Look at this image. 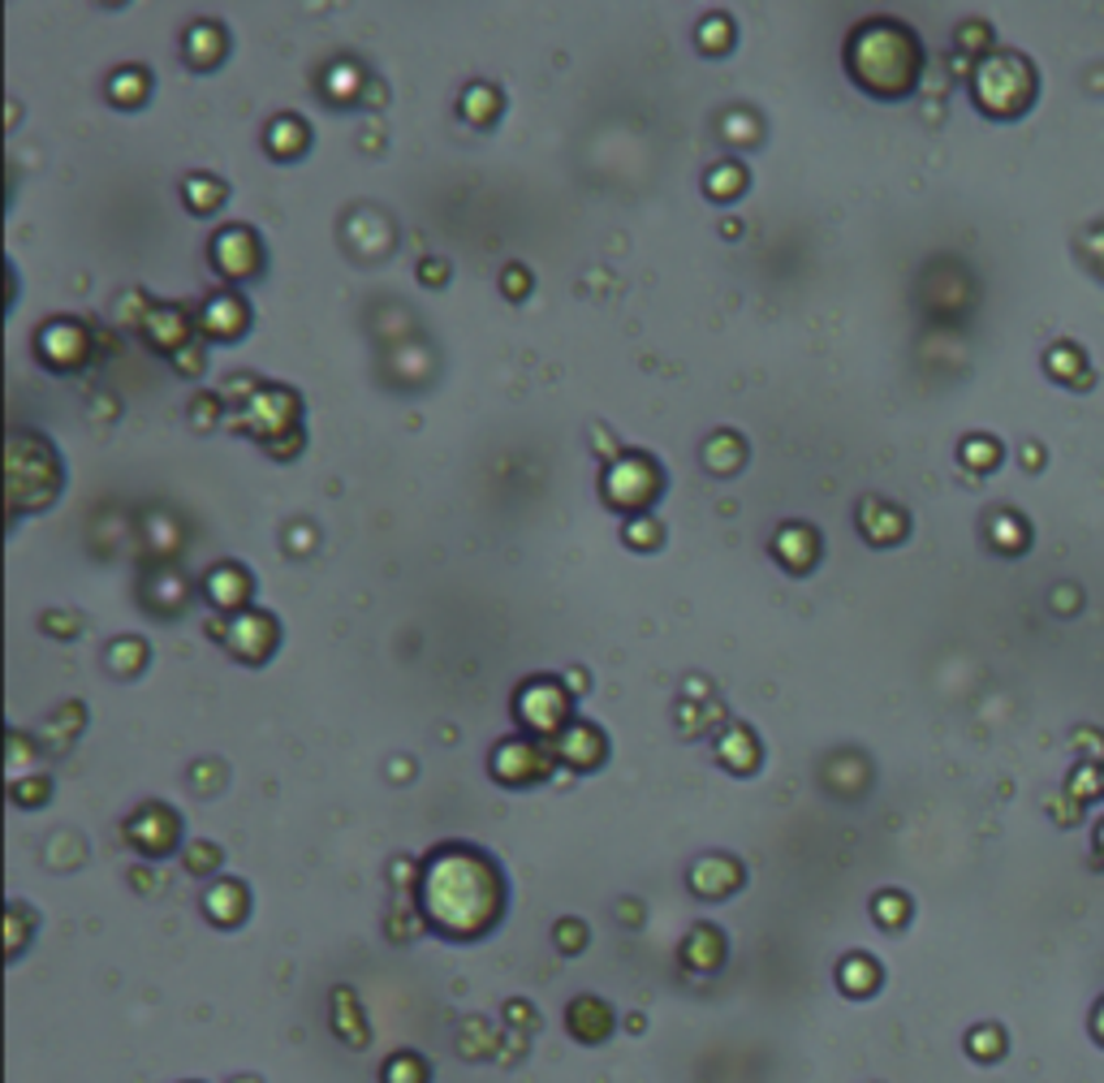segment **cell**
Wrapping results in <instances>:
<instances>
[{"mask_svg":"<svg viewBox=\"0 0 1104 1083\" xmlns=\"http://www.w3.org/2000/svg\"><path fill=\"white\" fill-rule=\"evenodd\" d=\"M505 902V885L493 868L470 846H445L427 859L423 868V911L432 916L436 929L453 936H479L497 924Z\"/></svg>","mask_w":1104,"mask_h":1083,"instance_id":"1","label":"cell"},{"mask_svg":"<svg viewBox=\"0 0 1104 1083\" xmlns=\"http://www.w3.org/2000/svg\"><path fill=\"white\" fill-rule=\"evenodd\" d=\"M842 61L858 91L876 100H902L919 87L923 44L898 18H867L851 31Z\"/></svg>","mask_w":1104,"mask_h":1083,"instance_id":"2","label":"cell"},{"mask_svg":"<svg viewBox=\"0 0 1104 1083\" xmlns=\"http://www.w3.org/2000/svg\"><path fill=\"white\" fill-rule=\"evenodd\" d=\"M971 91L988 117H1022L1036 100V69L1018 52H993L988 61H979Z\"/></svg>","mask_w":1104,"mask_h":1083,"instance_id":"3","label":"cell"},{"mask_svg":"<svg viewBox=\"0 0 1104 1083\" xmlns=\"http://www.w3.org/2000/svg\"><path fill=\"white\" fill-rule=\"evenodd\" d=\"M513 717L527 725V734H535V738H561L570 729V717H574V695L556 678L535 673L513 691Z\"/></svg>","mask_w":1104,"mask_h":1083,"instance_id":"4","label":"cell"},{"mask_svg":"<svg viewBox=\"0 0 1104 1083\" xmlns=\"http://www.w3.org/2000/svg\"><path fill=\"white\" fill-rule=\"evenodd\" d=\"M660 484H664L660 466L648 454H639V450H626L604 470L600 479L604 506H613L621 515H639V510H648L656 497H660Z\"/></svg>","mask_w":1104,"mask_h":1083,"instance_id":"5","label":"cell"},{"mask_svg":"<svg viewBox=\"0 0 1104 1083\" xmlns=\"http://www.w3.org/2000/svg\"><path fill=\"white\" fill-rule=\"evenodd\" d=\"M212 268L225 281H251L255 272L263 268V247L255 238V229L247 225H229L212 238Z\"/></svg>","mask_w":1104,"mask_h":1083,"instance_id":"6","label":"cell"},{"mask_svg":"<svg viewBox=\"0 0 1104 1083\" xmlns=\"http://www.w3.org/2000/svg\"><path fill=\"white\" fill-rule=\"evenodd\" d=\"M48 333H40V359L56 367V371H65V367H83L87 355H91V342H87V328L78 324V320H52L44 324Z\"/></svg>","mask_w":1104,"mask_h":1083,"instance_id":"7","label":"cell"},{"mask_svg":"<svg viewBox=\"0 0 1104 1083\" xmlns=\"http://www.w3.org/2000/svg\"><path fill=\"white\" fill-rule=\"evenodd\" d=\"M552 756L549 751H540L531 738H505L501 747L493 751V773L501 777V781H540V777L549 773Z\"/></svg>","mask_w":1104,"mask_h":1083,"instance_id":"8","label":"cell"},{"mask_svg":"<svg viewBox=\"0 0 1104 1083\" xmlns=\"http://www.w3.org/2000/svg\"><path fill=\"white\" fill-rule=\"evenodd\" d=\"M225 639H229V648H234L247 665H263V657L272 652V643L281 639V630H277V621L268 618V614H242Z\"/></svg>","mask_w":1104,"mask_h":1083,"instance_id":"9","label":"cell"},{"mask_svg":"<svg viewBox=\"0 0 1104 1083\" xmlns=\"http://www.w3.org/2000/svg\"><path fill=\"white\" fill-rule=\"evenodd\" d=\"M772 553H777V562L786 570L811 574L815 562H820V535H815V527H807V522H786V527L777 531V540H772Z\"/></svg>","mask_w":1104,"mask_h":1083,"instance_id":"10","label":"cell"},{"mask_svg":"<svg viewBox=\"0 0 1104 1083\" xmlns=\"http://www.w3.org/2000/svg\"><path fill=\"white\" fill-rule=\"evenodd\" d=\"M552 751L574 769H596L604 760V751H608V743L592 722H570V729L561 738H552Z\"/></svg>","mask_w":1104,"mask_h":1083,"instance_id":"11","label":"cell"},{"mask_svg":"<svg viewBox=\"0 0 1104 1083\" xmlns=\"http://www.w3.org/2000/svg\"><path fill=\"white\" fill-rule=\"evenodd\" d=\"M858 531H863L872 544H898L906 535V510L880 501V497H872V501L858 506Z\"/></svg>","mask_w":1104,"mask_h":1083,"instance_id":"12","label":"cell"},{"mask_svg":"<svg viewBox=\"0 0 1104 1083\" xmlns=\"http://www.w3.org/2000/svg\"><path fill=\"white\" fill-rule=\"evenodd\" d=\"M182 52H186V61L195 69H216L225 61V52H229V40H225V31L216 22H195L186 31V40H182Z\"/></svg>","mask_w":1104,"mask_h":1083,"instance_id":"13","label":"cell"},{"mask_svg":"<svg viewBox=\"0 0 1104 1083\" xmlns=\"http://www.w3.org/2000/svg\"><path fill=\"white\" fill-rule=\"evenodd\" d=\"M207 596H212L220 609L238 614V609L251 600V574L242 566H216L207 574Z\"/></svg>","mask_w":1104,"mask_h":1083,"instance_id":"14","label":"cell"},{"mask_svg":"<svg viewBox=\"0 0 1104 1083\" xmlns=\"http://www.w3.org/2000/svg\"><path fill=\"white\" fill-rule=\"evenodd\" d=\"M203 328H207L212 337H238V333L247 328V303L234 299V294L212 299V303L203 307Z\"/></svg>","mask_w":1104,"mask_h":1083,"instance_id":"15","label":"cell"},{"mask_svg":"<svg viewBox=\"0 0 1104 1083\" xmlns=\"http://www.w3.org/2000/svg\"><path fill=\"white\" fill-rule=\"evenodd\" d=\"M306 148H311V134H306V126H302L299 117H277V121L268 126V155H277V160H299Z\"/></svg>","mask_w":1104,"mask_h":1083,"instance_id":"16","label":"cell"},{"mask_svg":"<svg viewBox=\"0 0 1104 1083\" xmlns=\"http://www.w3.org/2000/svg\"><path fill=\"white\" fill-rule=\"evenodd\" d=\"M703 463H707V470H716V475H734L738 466L747 463L743 436H738V432H716V436L703 445Z\"/></svg>","mask_w":1104,"mask_h":1083,"instance_id":"17","label":"cell"},{"mask_svg":"<svg viewBox=\"0 0 1104 1083\" xmlns=\"http://www.w3.org/2000/svg\"><path fill=\"white\" fill-rule=\"evenodd\" d=\"M703 191H707L716 204H734V199L747 191V169H743V164H734V160L712 164V173H707Z\"/></svg>","mask_w":1104,"mask_h":1083,"instance_id":"18","label":"cell"},{"mask_svg":"<svg viewBox=\"0 0 1104 1083\" xmlns=\"http://www.w3.org/2000/svg\"><path fill=\"white\" fill-rule=\"evenodd\" d=\"M462 112H466V121H475V126H493V121L501 117V91L488 87V83H470V87H466V100H462Z\"/></svg>","mask_w":1104,"mask_h":1083,"instance_id":"19","label":"cell"},{"mask_svg":"<svg viewBox=\"0 0 1104 1083\" xmlns=\"http://www.w3.org/2000/svg\"><path fill=\"white\" fill-rule=\"evenodd\" d=\"M729 756V769H738V773H751L755 760H759V751H755L751 734L743 729V725H734V729H725V738H721V760Z\"/></svg>","mask_w":1104,"mask_h":1083,"instance_id":"20","label":"cell"},{"mask_svg":"<svg viewBox=\"0 0 1104 1083\" xmlns=\"http://www.w3.org/2000/svg\"><path fill=\"white\" fill-rule=\"evenodd\" d=\"M734 44V22L725 18V13H712V18H703L700 26V48L707 56H716V52H729Z\"/></svg>","mask_w":1104,"mask_h":1083,"instance_id":"21","label":"cell"},{"mask_svg":"<svg viewBox=\"0 0 1104 1083\" xmlns=\"http://www.w3.org/2000/svg\"><path fill=\"white\" fill-rule=\"evenodd\" d=\"M186 204L195 207V216H207V212H216L225 204V186L216 177H207V186H203V177H191L186 182Z\"/></svg>","mask_w":1104,"mask_h":1083,"instance_id":"22","label":"cell"},{"mask_svg":"<svg viewBox=\"0 0 1104 1083\" xmlns=\"http://www.w3.org/2000/svg\"><path fill=\"white\" fill-rule=\"evenodd\" d=\"M962 463H971V466H997L1002 463V450H997V441H979V436H971L966 445H962Z\"/></svg>","mask_w":1104,"mask_h":1083,"instance_id":"23","label":"cell"},{"mask_svg":"<svg viewBox=\"0 0 1104 1083\" xmlns=\"http://www.w3.org/2000/svg\"><path fill=\"white\" fill-rule=\"evenodd\" d=\"M501 281H505V294H509V299H522V294L531 290V272H527V268H518V263H509V268H505Z\"/></svg>","mask_w":1104,"mask_h":1083,"instance_id":"24","label":"cell"}]
</instances>
